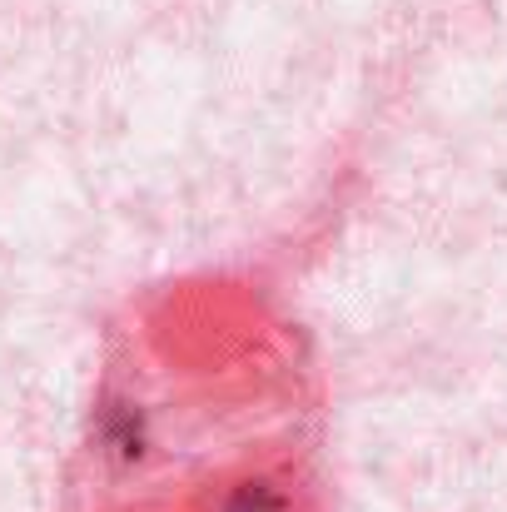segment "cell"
I'll list each match as a JSON object with an SVG mask.
<instances>
[{
    "mask_svg": "<svg viewBox=\"0 0 507 512\" xmlns=\"http://www.w3.org/2000/svg\"><path fill=\"white\" fill-rule=\"evenodd\" d=\"M229 512H279V503H274L264 488H244V493L229 503Z\"/></svg>",
    "mask_w": 507,
    "mask_h": 512,
    "instance_id": "6da1fadb",
    "label": "cell"
}]
</instances>
